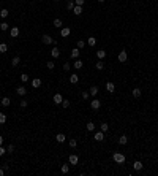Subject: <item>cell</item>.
<instances>
[{
    "mask_svg": "<svg viewBox=\"0 0 158 176\" xmlns=\"http://www.w3.org/2000/svg\"><path fill=\"white\" fill-rule=\"evenodd\" d=\"M85 128H87L89 132H93V130H95V124H93L92 121H90V122H87V125H85Z\"/></svg>",
    "mask_w": 158,
    "mask_h": 176,
    "instance_id": "obj_30",
    "label": "cell"
},
{
    "mask_svg": "<svg viewBox=\"0 0 158 176\" xmlns=\"http://www.w3.org/2000/svg\"><path fill=\"white\" fill-rule=\"evenodd\" d=\"M112 159H114V162H117V164H123V162H125V156H123L122 152H114Z\"/></svg>",
    "mask_w": 158,
    "mask_h": 176,
    "instance_id": "obj_2",
    "label": "cell"
},
{
    "mask_svg": "<svg viewBox=\"0 0 158 176\" xmlns=\"http://www.w3.org/2000/svg\"><path fill=\"white\" fill-rule=\"evenodd\" d=\"M87 45H89V46H95V45H96V38H95V37H89V38H87Z\"/></svg>",
    "mask_w": 158,
    "mask_h": 176,
    "instance_id": "obj_24",
    "label": "cell"
},
{
    "mask_svg": "<svg viewBox=\"0 0 158 176\" xmlns=\"http://www.w3.org/2000/svg\"><path fill=\"white\" fill-rule=\"evenodd\" d=\"M85 45H87V41H84V40H78V45H76V48L82 49V48H85Z\"/></svg>",
    "mask_w": 158,
    "mask_h": 176,
    "instance_id": "obj_29",
    "label": "cell"
},
{
    "mask_svg": "<svg viewBox=\"0 0 158 176\" xmlns=\"http://www.w3.org/2000/svg\"><path fill=\"white\" fill-rule=\"evenodd\" d=\"M73 13L76 16H81L82 14V6H79V5H74V8H73Z\"/></svg>",
    "mask_w": 158,
    "mask_h": 176,
    "instance_id": "obj_17",
    "label": "cell"
},
{
    "mask_svg": "<svg viewBox=\"0 0 158 176\" xmlns=\"http://www.w3.org/2000/svg\"><path fill=\"white\" fill-rule=\"evenodd\" d=\"M60 170H62V173H68V171H70V167L65 164V165H62V168H60Z\"/></svg>",
    "mask_w": 158,
    "mask_h": 176,
    "instance_id": "obj_38",
    "label": "cell"
},
{
    "mask_svg": "<svg viewBox=\"0 0 158 176\" xmlns=\"http://www.w3.org/2000/svg\"><path fill=\"white\" fill-rule=\"evenodd\" d=\"M133 168H134L136 171H141V170H142V162H141V160H136L134 164H133Z\"/></svg>",
    "mask_w": 158,
    "mask_h": 176,
    "instance_id": "obj_18",
    "label": "cell"
},
{
    "mask_svg": "<svg viewBox=\"0 0 158 176\" xmlns=\"http://www.w3.org/2000/svg\"><path fill=\"white\" fill-rule=\"evenodd\" d=\"M21 106H22V108H25V106H27L29 105V102L27 100H25V98H22V100H21V103H19Z\"/></svg>",
    "mask_w": 158,
    "mask_h": 176,
    "instance_id": "obj_44",
    "label": "cell"
},
{
    "mask_svg": "<svg viewBox=\"0 0 158 176\" xmlns=\"http://www.w3.org/2000/svg\"><path fill=\"white\" fill-rule=\"evenodd\" d=\"M8 14H10V11H8L6 8H3V10L0 11V18H2V19H5V18H8Z\"/></svg>",
    "mask_w": 158,
    "mask_h": 176,
    "instance_id": "obj_28",
    "label": "cell"
},
{
    "mask_svg": "<svg viewBox=\"0 0 158 176\" xmlns=\"http://www.w3.org/2000/svg\"><path fill=\"white\" fill-rule=\"evenodd\" d=\"M68 144H70V148H76V146H78V141H76V140H70V141H68Z\"/></svg>",
    "mask_w": 158,
    "mask_h": 176,
    "instance_id": "obj_37",
    "label": "cell"
},
{
    "mask_svg": "<svg viewBox=\"0 0 158 176\" xmlns=\"http://www.w3.org/2000/svg\"><path fill=\"white\" fill-rule=\"evenodd\" d=\"M70 83H71V84H78V83H79V76L76 75V73H73V75L70 76Z\"/></svg>",
    "mask_w": 158,
    "mask_h": 176,
    "instance_id": "obj_15",
    "label": "cell"
},
{
    "mask_svg": "<svg viewBox=\"0 0 158 176\" xmlns=\"http://www.w3.org/2000/svg\"><path fill=\"white\" fill-rule=\"evenodd\" d=\"M21 81H22V83H27V81H29V75H25V73H24V75H21Z\"/></svg>",
    "mask_w": 158,
    "mask_h": 176,
    "instance_id": "obj_41",
    "label": "cell"
},
{
    "mask_svg": "<svg viewBox=\"0 0 158 176\" xmlns=\"http://www.w3.org/2000/svg\"><path fill=\"white\" fill-rule=\"evenodd\" d=\"M19 63H21V57L19 56H14V57L11 59V65L16 68V67H19Z\"/></svg>",
    "mask_w": 158,
    "mask_h": 176,
    "instance_id": "obj_10",
    "label": "cell"
},
{
    "mask_svg": "<svg viewBox=\"0 0 158 176\" xmlns=\"http://www.w3.org/2000/svg\"><path fill=\"white\" fill-rule=\"evenodd\" d=\"M32 86H33L35 89H36V87H40V86H41V79H40V78H35V79L32 81Z\"/></svg>",
    "mask_w": 158,
    "mask_h": 176,
    "instance_id": "obj_27",
    "label": "cell"
},
{
    "mask_svg": "<svg viewBox=\"0 0 158 176\" xmlns=\"http://www.w3.org/2000/svg\"><path fill=\"white\" fill-rule=\"evenodd\" d=\"M60 35H62L63 38L70 37V35H71V29H70V27H62V29H60Z\"/></svg>",
    "mask_w": 158,
    "mask_h": 176,
    "instance_id": "obj_6",
    "label": "cell"
},
{
    "mask_svg": "<svg viewBox=\"0 0 158 176\" xmlns=\"http://www.w3.org/2000/svg\"><path fill=\"white\" fill-rule=\"evenodd\" d=\"M2 144H3V136L0 135V146H2Z\"/></svg>",
    "mask_w": 158,
    "mask_h": 176,
    "instance_id": "obj_49",
    "label": "cell"
},
{
    "mask_svg": "<svg viewBox=\"0 0 158 176\" xmlns=\"http://www.w3.org/2000/svg\"><path fill=\"white\" fill-rule=\"evenodd\" d=\"M41 41L44 43V45H54V46H57V41L54 40L51 35H48V33H44V35H41Z\"/></svg>",
    "mask_w": 158,
    "mask_h": 176,
    "instance_id": "obj_1",
    "label": "cell"
},
{
    "mask_svg": "<svg viewBox=\"0 0 158 176\" xmlns=\"http://www.w3.org/2000/svg\"><path fill=\"white\" fill-rule=\"evenodd\" d=\"M14 151V144H8L6 146V152H13Z\"/></svg>",
    "mask_w": 158,
    "mask_h": 176,
    "instance_id": "obj_42",
    "label": "cell"
},
{
    "mask_svg": "<svg viewBox=\"0 0 158 176\" xmlns=\"http://www.w3.org/2000/svg\"><path fill=\"white\" fill-rule=\"evenodd\" d=\"M5 152H6V148H3V144H2V146H0V157H2Z\"/></svg>",
    "mask_w": 158,
    "mask_h": 176,
    "instance_id": "obj_45",
    "label": "cell"
},
{
    "mask_svg": "<svg viewBox=\"0 0 158 176\" xmlns=\"http://www.w3.org/2000/svg\"><path fill=\"white\" fill-rule=\"evenodd\" d=\"M16 94L21 95V97H24L25 94H27V89H25L24 86H19V87H16Z\"/></svg>",
    "mask_w": 158,
    "mask_h": 176,
    "instance_id": "obj_8",
    "label": "cell"
},
{
    "mask_svg": "<svg viewBox=\"0 0 158 176\" xmlns=\"http://www.w3.org/2000/svg\"><path fill=\"white\" fill-rule=\"evenodd\" d=\"M3 175H5V170H3V168H0V176H3Z\"/></svg>",
    "mask_w": 158,
    "mask_h": 176,
    "instance_id": "obj_48",
    "label": "cell"
},
{
    "mask_svg": "<svg viewBox=\"0 0 158 176\" xmlns=\"http://www.w3.org/2000/svg\"><path fill=\"white\" fill-rule=\"evenodd\" d=\"M55 141H57V143H65L66 136L63 135V133H57V135H55Z\"/></svg>",
    "mask_w": 158,
    "mask_h": 176,
    "instance_id": "obj_11",
    "label": "cell"
},
{
    "mask_svg": "<svg viewBox=\"0 0 158 176\" xmlns=\"http://www.w3.org/2000/svg\"><path fill=\"white\" fill-rule=\"evenodd\" d=\"M100 130H101V132H104V133H106V132L109 130V125H108V124H106V122H101V125H100Z\"/></svg>",
    "mask_w": 158,
    "mask_h": 176,
    "instance_id": "obj_31",
    "label": "cell"
},
{
    "mask_svg": "<svg viewBox=\"0 0 158 176\" xmlns=\"http://www.w3.org/2000/svg\"><path fill=\"white\" fill-rule=\"evenodd\" d=\"M62 106H63V108H68V106H70V100L63 98V102H62Z\"/></svg>",
    "mask_w": 158,
    "mask_h": 176,
    "instance_id": "obj_39",
    "label": "cell"
},
{
    "mask_svg": "<svg viewBox=\"0 0 158 176\" xmlns=\"http://www.w3.org/2000/svg\"><path fill=\"white\" fill-rule=\"evenodd\" d=\"M0 114H2V113H0Z\"/></svg>",
    "mask_w": 158,
    "mask_h": 176,
    "instance_id": "obj_53",
    "label": "cell"
},
{
    "mask_svg": "<svg viewBox=\"0 0 158 176\" xmlns=\"http://www.w3.org/2000/svg\"><path fill=\"white\" fill-rule=\"evenodd\" d=\"M93 138H95V141H103V140H104V132H101V130L96 132Z\"/></svg>",
    "mask_w": 158,
    "mask_h": 176,
    "instance_id": "obj_12",
    "label": "cell"
},
{
    "mask_svg": "<svg viewBox=\"0 0 158 176\" xmlns=\"http://www.w3.org/2000/svg\"><path fill=\"white\" fill-rule=\"evenodd\" d=\"M79 48H74V49H71V57L73 59H79Z\"/></svg>",
    "mask_w": 158,
    "mask_h": 176,
    "instance_id": "obj_22",
    "label": "cell"
},
{
    "mask_svg": "<svg viewBox=\"0 0 158 176\" xmlns=\"http://www.w3.org/2000/svg\"><path fill=\"white\" fill-rule=\"evenodd\" d=\"M0 103H2L3 106H10V105H11V100H10V97H3Z\"/></svg>",
    "mask_w": 158,
    "mask_h": 176,
    "instance_id": "obj_23",
    "label": "cell"
},
{
    "mask_svg": "<svg viewBox=\"0 0 158 176\" xmlns=\"http://www.w3.org/2000/svg\"><path fill=\"white\" fill-rule=\"evenodd\" d=\"M98 2H100V3H104V0H98Z\"/></svg>",
    "mask_w": 158,
    "mask_h": 176,
    "instance_id": "obj_50",
    "label": "cell"
},
{
    "mask_svg": "<svg viewBox=\"0 0 158 176\" xmlns=\"http://www.w3.org/2000/svg\"><path fill=\"white\" fill-rule=\"evenodd\" d=\"M54 2H59V0H54Z\"/></svg>",
    "mask_w": 158,
    "mask_h": 176,
    "instance_id": "obj_51",
    "label": "cell"
},
{
    "mask_svg": "<svg viewBox=\"0 0 158 176\" xmlns=\"http://www.w3.org/2000/svg\"><path fill=\"white\" fill-rule=\"evenodd\" d=\"M84 2H85V0H74V3H76V5H79V6H82Z\"/></svg>",
    "mask_w": 158,
    "mask_h": 176,
    "instance_id": "obj_46",
    "label": "cell"
},
{
    "mask_svg": "<svg viewBox=\"0 0 158 176\" xmlns=\"http://www.w3.org/2000/svg\"><path fill=\"white\" fill-rule=\"evenodd\" d=\"M89 97H90V94H89V92H82V98H84V100H87Z\"/></svg>",
    "mask_w": 158,
    "mask_h": 176,
    "instance_id": "obj_47",
    "label": "cell"
},
{
    "mask_svg": "<svg viewBox=\"0 0 158 176\" xmlns=\"http://www.w3.org/2000/svg\"><path fill=\"white\" fill-rule=\"evenodd\" d=\"M8 51V45L6 43H0V53H6Z\"/></svg>",
    "mask_w": 158,
    "mask_h": 176,
    "instance_id": "obj_35",
    "label": "cell"
},
{
    "mask_svg": "<svg viewBox=\"0 0 158 176\" xmlns=\"http://www.w3.org/2000/svg\"><path fill=\"white\" fill-rule=\"evenodd\" d=\"M141 95H142V91H141L139 87H134V89H133V97H134V98H139Z\"/></svg>",
    "mask_w": 158,
    "mask_h": 176,
    "instance_id": "obj_19",
    "label": "cell"
},
{
    "mask_svg": "<svg viewBox=\"0 0 158 176\" xmlns=\"http://www.w3.org/2000/svg\"><path fill=\"white\" fill-rule=\"evenodd\" d=\"M62 102H63L62 94H55V95H54V103L55 105H62Z\"/></svg>",
    "mask_w": 158,
    "mask_h": 176,
    "instance_id": "obj_9",
    "label": "cell"
},
{
    "mask_svg": "<svg viewBox=\"0 0 158 176\" xmlns=\"http://www.w3.org/2000/svg\"><path fill=\"white\" fill-rule=\"evenodd\" d=\"M0 43H2V40H0Z\"/></svg>",
    "mask_w": 158,
    "mask_h": 176,
    "instance_id": "obj_52",
    "label": "cell"
},
{
    "mask_svg": "<svg viewBox=\"0 0 158 176\" xmlns=\"http://www.w3.org/2000/svg\"><path fill=\"white\" fill-rule=\"evenodd\" d=\"M82 65H84V63H82V60H81V59H76L74 63H73V67L76 68V70H81V68H82Z\"/></svg>",
    "mask_w": 158,
    "mask_h": 176,
    "instance_id": "obj_16",
    "label": "cell"
},
{
    "mask_svg": "<svg viewBox=\"0 0 158 176\" xmlns=\"http://www.w3.org/2000/svg\"><path fill=\"white\" fill-rule=\"evenodd\" d=\"M106 91L111 92V94L116 91V86H114V83H111V81H109V83H106Z\"/></svg>",
    "mask_w": 158,
    "mask_h": 176,
    "instance_id": "obj_13",
    "label": "cell"
},
{
    "mask_svg": "<svg viewBox=\"0 0 158 176\" xmlns=\"http://www.w3.org/2000/svg\"><path fill=\"white\" fill-rule=\"evenodd\" d=\"M126 59H128V53L125 49H122L120 53H119V56H117V60L119 62H126Z\"/></svg>",
    "mask_w": 158,
    "mask_h": 176,
    "instance_id": "obj_3",
    "label": "cell"
},
{
    "mask_svg": "<svg viewBox=\"0 0 158 176\" xmlns=\"http://www.w3.org/2000/svg\"><path fill=\"white\" fill-rule=\"evenodd\" d=\"M5 122H6V114L2 113V114H0V124H5Z\"/></svg>",
    "mask_w": 158,
    "mask_h": 176,
    "instance_id": "obj_40",
    "label": "cell"
},
{
    "mask_svg": "<svg viewBox=\"0 0 158 176\" xmlns=\"http://www.w3.org/2000/svg\"><path fill=\"white\" fill-rule=\"evenodd\" d=\"M119 143H120V144H126L128 143V136L126 135H122L120 138H119Z\"/></svg>",
    "mask_w": 158,
    "mask_h": 176,
    "instance_id": "obj_33",
    "label": "cell"
},
{
    "mask_svg": "<svg viewBox=\"0 0 158 176\" xmlns=\"http://www.w3.org/2000/svg\"><path fill=\"white\" fill-rule=\"evenodd\" d=\"M95 67H96V70H103V68H104V62L103 60H98L95 63Z\"/></svg>",
    "mask_w": 158,
    "mask_h": 176,
    "instance_id": "obj_34",
    "label": "cell"
},
{
    "mask_svg": "<svg viewBox=\"0 0 158 176\" xmlns=\"http://www.w3.org/2000/svg\"><path fill=\"white\" fill-rule=\"evenodd\" d=\"M51 56H52L54 59H57V57H60V51H59V48H52V51H51Z\"/></svg>",
    "mask_w": 158,
    "mask_h": 176,
    "instance_id": "obj_14",
    "label": "cell"
},
{
    "mask_svg": "<svg viewBox=\"0 0 158 176\" xmlns=\"http://www.w3.org/2000/svg\"><path fill=\"white\" fill-rule=\"evenodd\" d=\"M89 94H90L92 97H95L96 94H98V87H96V86H92V87L89 89Z\"/></svg>",
    "mask_w": 158,
    "mask_h": 176,
    "instance_id": "obj_25",
    "label": "cell"
},
{
    "mask_svg": "<svg viewBox=\"0 0 158 176\" xmlns=\"http://www.w3.org/2000/svg\"><path fill=\"white\" fill-rule=\"evenodd\" d=\"M96 57L100 59V60H103V59L106 57V51H104V49H100V51H96Z\"/></svg>",
    "mask_w": 158,
    "mask_h": 176,
    "instance_id": "obj_20",
    "label": "cell"
},
{
    "mask_svg": "<svg viewBox=\"0 0 158 176\" xmlns=\"http://www.w3.org/2000/svg\"><path fill=\"white\" fill-rule=\"evenodd\" d=\"M68 160H70V164H71V165H76V164L79 162V156H78V154H71Z\"/></svg>",
    "mask_w": 158,
    "mask_h": 176,
    "instance_id": "obj_7",
    "label": "cell"
},
{
    "mask_svg": "<svg viewBox=\"0 0 158 176\" xmlns=\"http://www.w3.org/2000/svg\"><path fill=\"white\" fill-rule=\"evenodd\" d=\"M54 27L62 29V19H60V18H55V19H54Z\"/></svg>",
    "mask_w": 158,
    "mask_h": 176,
    "instance_id": "obj_26",
    "label": "cell"
},
{
    "mask_svg": "<svg viewBox=\"0 0 158 176\" xmlns=\"http://www.w3.org/2000/svg\"><path fill=\"white\" fill-rule=\"evenodd\" d=\"M90 106H92V110H100L101 100H98V98H93V100L90 102Z\"/></svg>",
    "mask_w": 158,
    "mask_h": 176,
    "instance_id": "obj_5",
    "label": "cell"
},
{
    "mask_svg": "<svg viewBox=\"0 0 158 176\" xmlns=\"http://www.w3.org/2000/svg\"><path fill=\"white\" fill-rule=\"evenodd\" d=\"M70 68H71V65H70L68 62H65V63H63V70H65V71H70Z\"/></svg>",
    "mask_w": 158,
    "mask_h": 176,
    "instance_id": "obj_43",
    "label": "cell"
},
{
    "mask_svg": "<svg viewBox=\"0 0 158 176\" xmlns=\"http://www.w3.org/2000/svg\"><path fill=\"white\" fill-rule=\"evenodd\" d=\"M19 33H21V30H19V27H16V25L10 29V37H11V38H18Z\"/></svg>",
    "mask_w": 158,
    "mask_h": 176,
    "instance_id": "obj_4",
    "label": "cell"
},
{
    "mask_svg": "<svg viewBox=\"0 0 158 176\" xmlns=\"http://www.w3.org/2000/svg\"><path fill=\"white\" fill-rule=\"evenodd\" d=\"M74 5H76V3H74V0H68V3H66V10H71V11H73Z\"/></svg>",
    "mask_w": 158,
    "mask_h": 176,
    "instance_id": "obj_32",
    "label": "cell"
},
{
    "mask_svg": "<svg viewBox=\"0 0 158 176\" xmlns=\"http://www.w3.org/2000/svg\"><path fill=\"white\" fill-rule=\"evenodd\" d=\"M46 67L49 68V70H54V67H55V63L52 60H49V62H46Z\"/></svg>",
    "mask_w": 158,
    "mask_h": 176,
    "instance_id": "obj_36",
    "label": "cell"
},
{
    "mask_svg": "<svg viewBox=\"0 0 158 176\" xmlns=\"http://www.w3.org/2000/svg\"><path fill=\"white\" fill-rule=\"evenodd\" d=\"M0 30H2V32H6V30H10V24H6L5 21H2V24H0Z\"/></svg>",
    "mask_w": 158,
    "mask_h": 176,
    "instance_id": "obj_21",
    "label": "cell"
}]
</instances>
